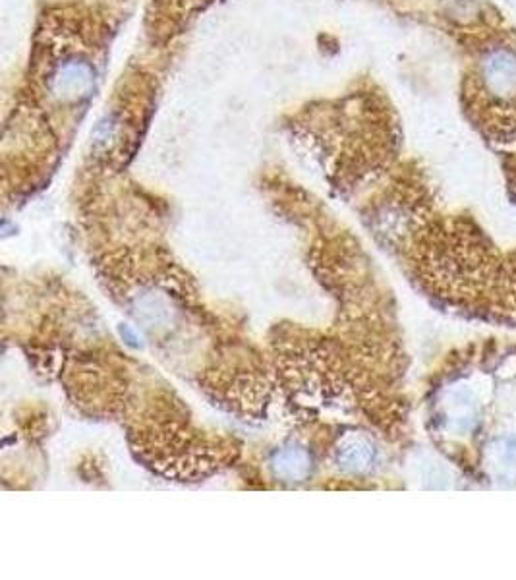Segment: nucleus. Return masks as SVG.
<instances>
[{
	"instance_id": "nucleus-1",
	"label": "nucleus",
	"mask_w": 516,
	"mask_h": 580,
	"mask_svg": "<svg viewBox=\"0 0 516 580\" xmlns=\"http://www.w3.org/2000/svg\"><path fill=\"white\" fill-rule=\"evenodd\" d=\"M484 82L491 93L507 97L516 91V57L511 51L497 49L484 60Z\"/></svg>"
}]
</instances>
